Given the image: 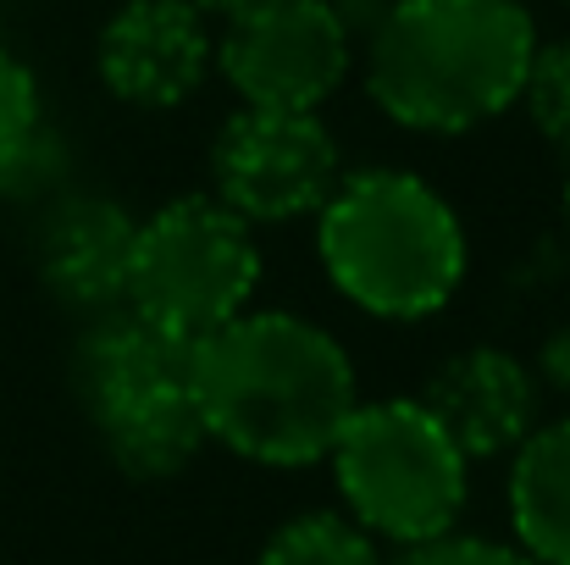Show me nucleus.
Here are the masks:
<instances>
[{"label": "nucleus", "instance_id": "nucleus-1", "mask_svg": "<svg viewBox=\"0 0 570 565\" xmlns=\"http://www.w3.org/2000/svg\"><path fill=\"white\" fill-rule=\"evenodd\" d=\"M205 444L255 466H316L361 405L350 350L311 316L244 311L194 344Z\"/></svg>", "mask_w": 570, "mask_h": 565}, {"label": "nucleus", "instance_id": "nucleus-2", "mask_svg": "<svg viewBox=\"0 0 570 565\" xmlns=\"http://www.w3.org/2000/svg\"><path fill=\"white\" fill-rule=\"evenodd\" d=\"M532 56L521 0H387L366 28V95L410 134H471L521 100Z\"/></svg>", "mask_w": 570, "mask_h": 565}, {"label": "nucleus", "instance_id": "nucleus-3", "mask_svg": "<svg viewBox=\"0 0 570 565\" xmlns=\"http://www.w3.org/2000/svg\"><path fill=\"white\" fill-rule=\"evenodd\" d=\"M316 255L327 283L377 322L438 316L471 266L454 205L404 167L344 173L316 211Z\"/></svg>", "mask_w": 570, "mask_h": 565}, {"label": "nucleus", "instance_id": "nucleus-4", "mask_svg": "<svg viewBox=\"0 0 570 565\" xmlns=\"http://www.w3.org/2000/svg\"><path fill=\"white\" fill-rule=\"evenodd\" d=\"M194 344L117 305L100 311L78 344V393L95 421L100 449L117 471L139 483H167L189 471L205 449V421L194 405Z\"/></svg>", "mask_w": 570, "mask_h": 565}, {"label": "nucleus", "instance_id": "nucleus-5", "mask_svg": "<svg viewBox=\"0 0 570 565\" xmlns=\"http://www.w3.org/2000/svg\"><path fill=\"white\" fill-rule=\"evenodd\" d=\"M344 516L393 549L432 544L460 527L471 460L421 410V399H361L327 449Z\"/></svg>", "mask_w": 570, "mask_h": 565}, {"label": "nucleus", "instance_id": "nucleus-6", "mask_svg": "<svg viewBox=\"0 0 570 565\" xmlns=\"http://www.w3.org/2000/svg\"><path fill=\"white\" fill-rule=\"evenodd\" d=\"M255 289H261L255 227L238 211H227L216 194H184L139 222L122 305L139 311L145 322L199 344L233 316H244Z\"/></svg>", "mask_w": 570, "mask_h": 565}, {"label": "nucleus", "instance_id": "nucleus-7", "mask_svg": "<svg viewBox=\"0 0 570 565\" xmlns=\"http://www.w3.org/2000/svg\"><path fill=\"white\" fill-rule=\"evenodd\" d=\"M355 67V28L333 0H249L222 17L216 72L244 106L322 111Z\"/></svg>", "mask_w": 570, "mask_h": 565}, {"label": "nucleus", "instance_id": "nucleus-8", "mask_svg": "<svg viewBox=\"0 0 570 565\" xmlns=\"http://www.w3.org/2000/svg\"><path fill=\"white\" fill-rule=\"evenodd\" d=\"M344 178V150L322 111L238 106L210 145V194L249 227L316 216Z\"/></svg>", "mask_w": 570, "mask_h": 565}, {"label": "nucleus", "instance_id": "nucleus-9", "mask_svg": "<svg viewBox=\"0 0 570 565\" xmlns=\"http://www.w3.org/2000/svg\"><path fill=\"white\" fill-rule=\"evenodd\" d=\"M95 72L111 100L173 111L216 72V33L194 0H122L95 39Z\"/></svg>", "mask_w": 570, "mask_h": 565}, {"label": "nucleus", "instance_id": "nucleus-10", "mask_svg": "<svg viewBox=\"0 0 570 565\" xmlns=\"http://www.w3.org/2000/svg\"><path fill=\"white\" fill-rule=\"evenodd\" d=\"M415 399L465 460H499L538 427V377L499 344L454 350Z\"/></svg>", "mask_w": 570, "mask_h": 565}, {"label": "nucleus", "instance_id": "nucleus-11", "mask_svg": "<svg viewBox=\"0 0 570 565\" xmlns=\"http://www.w3.org/2000/svg\"><path fill=\"white\" fill-rule=\"evenodd\" d=\"M134 238L139 222L128 205L106 194H72L50 211L45 238H39V272L45 289L72 305V311H117L128 294V266H134Z\"/></svg>", "mask_w": 570, "mask_h": 565}, {"label": "nucleus", "instance_id": "nucleus-12", "mask_svg": "<svg viewBox=\"0 0 570 565\" xmlns=\"http://www.w3.org/2000/svg\"><path fill=\"white\" fill-rule=\"evenodd\" d=\"M510 533L532 565H570V416L538 421L510 449Z\"/></svg>", "mask_w": 570, "mask_h": 565}, {"label": "nucleus", "instance_id": "nucleus-13", "mask_svg": "<svg viewBox=\"0 0 570 565\" xmlns=\"http://www.w3.org/2000/svg\"><path fill=\"white\" fill-rule=\"evenodd\" d=\"M50 156L45 139V95L39 78L22 56H11L0 45V188L22 194L28 173H39V162Z\"/></svg>", "mask_w": 570, "mask_h": 565}, {"label": "nucleus", "instance_id": "nucleus-14", "mask_svg": "<svg viewBox=\"0 0 570 565\" xmlns=\"http://www.w3.org/2000/svg\"><path fill=\"white\" fill-rule=\"evenodd\" d=\"M255 565H382V555L377 538H366L350 516L311 510V516L283 522L255 555Z\"/></svg>", "mask_w": 570, "mask_h": 565}, {"label": "nucleus", "instance_id": "nucleus-15", "mask_svg": "<svg viewBox=\"0 0 570 565\" xmlns=\"http://www.w3.org/2000/svg\"><path fill=\"white\" fill-rule=\"evenodd\" d=\"M521 106L538 123V134L570 156V39H554V45L538 39V56L521 84Z\"/></svg>", "mask_w": 570, "mask_h": 565}, {"label": "nucleus", "instance_id": "nucleus-16", "mask_svg": "<svg viewBox=\"0 0 570 565\" xmlns=\"http://www.w3.org/2000/svg\"><path fill=\"white\" fill-rule=\"evenodd\" d=\"M393 565H532L515 544H499V538H476V533H443L432 544H415L404 549Z\"/></svg>", "mask_w": 570, "mask_h": 565}, {"label": "nucleus", "instance_id": "nucleus-17", "mask_svg": "<svg viewBox=\"0 0 570 565\" xmlns=\"http://www.w3.org/2000/svg\"><path fill=\"white\" fill-rule=\"evenodd\" d=\"M549 388H560V393H570V328H560V333H549L543 339V355H538V372Z\"/></svg>", "mask_w": 570, "mask_h": 565}, {"label": "nucleus", "instance_id": "nucleus-18", "mask_svg": "<svg viewBox=\"0 0 570 565\" xmlns=\"http://www.w3.org/2000/svg\"><path fill=\"white\" fill-rule=\"evenodd\" d=\"M205 17H227V11H238V6H249V0H194Z\"/></svg>", "mask_w": 570, "mask_h": 565}, {"label": "nucleus", "instance_id": "nucleus-19", "mask_svg": "<svg viewBox=\"0 0 570 565\" xmlns=\"http://www.w3.org/2000/svg\"><path fill=\"white\" fill-rule=\"evenodd\" d=\"M566 227H570V178H566Z\"/></svg>", "mask_w": 570, "mask_h": 565}, {"label": "nucleus", "instance_id": "nucleus-20", "mask_svg": "<svg viewBox=\"0 0 570 565\" xmlns=\"http://www.w3.org/2000/svg\"><path fill=\"white\" fill-rule=\"evenodd\" d=\"M566 6H570V0H566Z\"/></svg>", "mask_w": 570, "mask_h": 565}]
</instances>
